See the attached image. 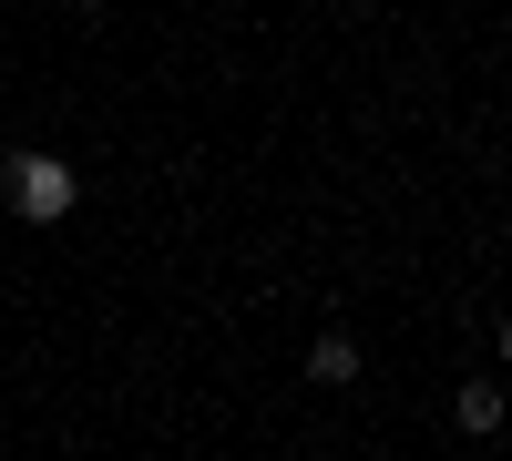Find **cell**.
Returning <instances> with one entry per match:
<instances>
[{
    "mask_svg": "<svg viewBox=\"0 0 512 461\" xmlns=\"http://www.w3.org/2000/svg\"><path fill=\"white\" fill-rule=\"evenodd\" d=\"M0 195H11V216H21V226H62L82 185H72V164H62V154H11V164H0Z\"/></svg>",
    "mask_w": 512,
    "mask_h": 461,
    "instance_id": "6da1fadb",
    "label": "cell"
},
{
    "mask_svg": "<svg viewBox=\"0 0 512 461\" xmlns=\"http://www.w3.org/2000/svg\"><path fill=\"white\" fill-rule=\"evenodd\" d=\"M308 380H318V390H349V380H359V339H349V328H328V339L308 349Z\"/></svg>",
    "mask_w": 512,
    "mask_h": 461,
    "instance_id": "7a4b0ae2",
    "label": "cell"
},
{
    "mask_svg": "<svg viewBox=\"0 0 512 461\" xmlns=\"http://www.w3.org/2000/svg\"><path fill=\"white\" fill-rule=\"evenodd\" d=\"M461 431H472V441H482V431H502V390H492V380L461 390Z\"/></svg>",
    "mask_w": 512,
    "mask_h": 461,
    "instance_id": "3957f363",
    "label": "cell"
}]
</instances>
